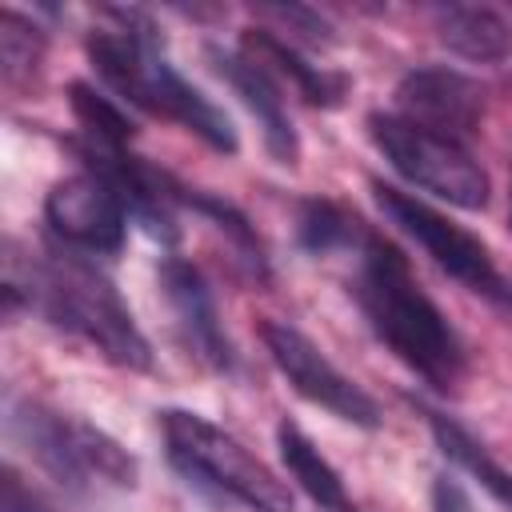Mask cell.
I'll use <instances>...</instances> for the list:
<instances>
[{"instance_id": "4fadbf2b", "label": "cell", "mask_w": 512, "mask_h": 512, "mask_svg": "<svg viewBox=\"0 0 512 512\" xmlns=\"http://www.w3.org/2000/svg\"><path fill=\"white\" fill-rule=\"evenodd\" d=\"M208 64L240 96V104L252 112V120L260 124V136H264L268 156L276 164L292 168L300 160V136H296V124H292V116L284 108V96H280L276 76H268L240 48H220V44H208Z\"/></svg>"}, {"instance_id": "5b68a950", "label": "cell", "mask_w": 512, "mask_h": 512, "mask_svg": "<svg viewBox=\"0 0 512 512\" xmlns=\"http://www.w3.org/2000/svg\"><path fill=\"white\" fill-rule=\"evenodd\" d=\"M156 416H160L164 456L184 476V484H192L196 492L220 504L224 500L240 504L248 512H292L288 484L260 456H252L232 432L216 428L212 420L188 408H164Z\"/></svg>"}, {"instance_id": "2e32d148", "label": "cell", "mask_w": 512, "mask_h": 512, "mask_svg": "<svg viewBox=\"0 0 512 512\" xmlns=\"http://www.w3.org/2000/svg\"><path fill=\"white\" fill-rule=\"evenodd\" d=\"M276 448H280V464L284 472L296 480V488L320 508V512H356V500L348 496L340 472L328 464V456L312 444V436L296 424V420H280L276 424Z\"/></svg>"}, {"instance_id": "ac0fdd59", "label": "cell", "mask_w": 512, "mask_h": 512, "mask_svg": "<svg viewBox=\"0 0 512 512\" xmlns=\"http://www.w3.org/2000/svg\"><path fill=\"white\" fill-rule=\"evenodd\" d=\"M172 200L184 204V208H192V212H200V216L232 244L240 268H244L252 280H260V284L268 280V252H264V240L256 236V228L248 224V216H244L232 200L212 196V192H204V188H192V184H184V180H172Z\"/></svg>"}, {"instance_id": "7a4b0ae2", "label": "cell", "mask_w": 512, "mask_h": 512, "mask_svg": "<svg viewBox=\"0 0 512 512\" xmlns=\"http://www.w3.org/2000/svg\"><path fill=\"white\" fill-rule=\"evenodd\" d=\"M352 256V296L372 336L432 392H456L468 372V348L440 304L420 288L408 256L372 228Z\"/></svg>"}, {"instance_id": "cb8c5ba5", "label": "cell", "mask_w": 512, "mask_h": 512, "mask_svg": "<svg viewBox=\"0 0 512 512\" xmlns=\"http://www.w3.org/2000/svg\"><path fill=\"white\" fill-rule=\"evenodd\" d=\"M0 512H52V508L20 480L16 468H8V472H4V508H0Z\"/></svg>"}, {"instance_id": "8992f818", "label": "cell", "mask_w": 512, "mask_h": 512, "mask_svg": "<svg viewBox=\"0 0 512 512\" xmlns=\"http://www.w3.org/2000/svg\"><path fill=\"white\" fill-rule=\"evenodd\" d=\"M372 148L388 160L392 172H400L408 184L448 200L452 208L480 212L488 208L492 180L480 168V160L468 152V144H456L440 132H428L396 112H368L364 120Z\"/></svg>"}, {"instance_id": "44dd1931", "label": "cell", "mask_w": 512, "mask_h": 512, "mask_svg": "<svg viewBox=\"0 0 512 512\" xmlns=\"http://www.w3.org/2000/svg\"><path fill=\"white\" fill-rule=\"evenodd\" d=\"M44 48H48V32L32 16H24L16 8L0 12V64H4V84L8 88L24 84L40 72Z\"/></svg>"}, {"instance_id": "5bb4252c", "label": "cell", "mask_w": 512, "mask_h": 512, "mask_svg": "<svg viewBox=\"0 0 512 512\" xmlns=\"http://www.w3.org/2000/svg\"><path fill=\"white\" fill-rule=\"evenodd\" d=\"M240 52L248 60H256L268 76H284L292 80V88L304 96V104L312 108H340L352 80L344 72H332V68H320L312 64L292 40L276 36L272 28H244L240 36Z\"/></svg>"}, {"instance_id": "7c38bea8", "label": "cell", "mask_w": 512, "mask_h": 512, "mask_svg": "<svg viewBox=\"0 0 512 512\" xmlns=\"http://www.w3.org/2000/svg\"><path fill=\"white\" fill-rule=\"evenodd\" d=\"M396 116L468 144L484 124V88L456 68H412L396 84Z\"/></svg>"}, {"instance_id": "ba28073f", "label": "cell", "mask_w": 512, "mask_h": 512, "mask_svg": "<svg viewBox=\"0 0 512 512\" xmlns=\"http://www.w3.org/2000/svg\"><path fill=\"white\" fill-rule=\"evenodd\" d=\"M260 340H264L272 364L280 368V376H284L308 404H316V408H324V412H332L336 420L356 424V428H380V424H384L380 404H376L352 376H344L296 324L276 320V316H264Z\"/></svg>"}, {"instance_id": "9c48e42d", "label": "cell", "mask_w": 512, "mask_h": 512, "mask_svg": "<svg viewBox=\"0 0 512 512\" xmlns=\"http://www.w3.org/2000/svg\"><path fill=\"white\" fill-rule=\"evenodd\" d=\"M48 240L80 256H116L124 248L128 208L108 180L80 168L52 184L44 196Z\"/></svg>"}, {"instance_id": "277c9868", "label": "cell", "mask_w": 512, "mask_h": 512, "mask_svg": "<svg viewBox=\"0 0 512 512\" xmlns=\"http://www.w3.org/2000/svg\"><path fill=\"white\" fill-rule=\"evenodd\" d=\"M4 428L76 500L136 488V456L84 416L60 412L32 396H12L4 408Z\"/></svg>"}, {"instance_id": "9a60e30c", "label": "cell", "mask_w": 512, "mask_h": 512, "mask_svg": "<svg viewBox=\"0 0 512 512\" xmlns=\"http://www.w3.org/2000/svg\"><path fill=\"white\" fill-rule=\"evenodd\" d=\"M432 32L448 52L476 64H500L512 56V24L488 4H436Z\"/></svg>"}, {"instance_id": "3957f363", "label": "cell", "mask_w": 512, "mask_h": 512, "mask_svg": "<svg viewBox=\"0 0 512 512\" xmlns=\"http://www.w3.org/2000/svg\"><path fill=\"white\" fill-rule=\"evenodd\" d=\"M104 16L112 24L92 28L84 40V52L96 76L132 108L172 120L212 152L232 156L240 148L232 120L224 116V108H216L192 80H184L168 64L164 36L152 24V16L140 8H104Z\"/></svg>"}, {"instance_id": "ffe728a7", "label": "cell", "mask_w": 512, "mask_h": 512, "mask_svg": "<svg viewBox=\"0 0 512 512\" xmlns=\"http://www.w3.org/2000/svg\"><path fill=\"white\" fill-rule=\"evenodd\" d=\"M68 108L80 124V140L100 144V148H128L136 136V120L112 104L100 88H92L88 80H72L68 84Z\"/></svg>"}, {"instance_id": "8fae6325", "label": "cell", "mask_w": 512, "mask_h": 512, "mask_svg": "<svg viewBox=\"0 0 512 512\" xmlns=\"http://www.w3.org/2000/svg\"><path fill=\"white\" fill-rule=\"evenodd\" d=\"M160 292L168 300V312L176 320V332L188 348V356H196L208 372H236V344L220 320L216 296L208 288V280L200 276V268L184 256H164L156 268Z\"/></svg>"}, {"instance_id": "d6986e66", "label": "cell", "mask_w": 512, "mask_h": 512, "mask_svg": "<svg viewBox=\"0 0 512 512\" xmlns=\"http://www.w3.org/2000/svg\"><path fill=\"white\" fill-rule=\"evenodd\" d=\"M364 220L348 212L340 200L328 196H308L296 212V244L308 256H332V252H356L364 240Z\"/></svg>"}, {"instance_id": "30bf717a", "label": "cell", "mask_w": 512, "mask_h": 512, "mask_svg": "<svg viewBox=\"0 0 512 512\" xmlns=\"http://www.w3.org/2000/svg\"><path fill=\"white\" fill-rule=\"evenodd\" d=\"M72 152L80 156V164L88 172H96L100 180H108L116 188V196L124 200L128 216L160 244H176L180 240V224H176V200H172V180L168 172L152 168L148 160L132 156L128 148H100L88 140H68Z\"/></svg>"}, {"instance_id": "e0dca14e", "label": "cell", "mask_w": 512, "mask_h": 512, "mask_svg": "<svg viewBox=\"0 0 512 512\" xmlns=\"http://www.w3.org/2000/svg\"><path fill=\"white\" fill-rule=\"evenodd\" d=\"M416 408H420V416L428 420V432H432L436 448H440L460 472H468L496 504H504V508L512 512V472H508L460 420H452L448 412H440V408H432V404H424V400H416Z\"/></svg>"}, {"instance_id": "6da1fadb", "label": "cell", "mask_w": 512, "mask_h": 512, "mask_svg": "<svg viewBox=\"0 0 512 512\" xmlns=\"http://www.w3.org/2000/svg\"><path fill=\"white\" fill-rule=\"evenodd\" d=\"M20 308L44 316L52 328L84 340L108 364L152 372V344L140 332L112 276L80 252L48 244L44 256H24L16 240L4 244V312Z\"/></svg>"}, {"instance_id": "7402d4cb", "label": "cell", "mask_w": 512, "mask_h": 512, "mask_svg": "<svg viewBox=\"0 0 512 512\" xmlns=\"http://www.w3.org/2000/svg\"><path fill=\"white\" fill-rule=\"evenodd\" d=\"M256 16L284 24V32H288L292 40H304V44H332V40H336V36H332V24H328L320 12L304 8V4H260Z\"/></svg>"}, {"instance_id": "52a82bcc", "label": "cell", "mask_w": 512, "mask_h": 512, "mask_svg": "<svg viewBox=\"0 0 512 512\" xmlns=\"http://www.w3.org/2000/svg\"><path fill=\"white\" fill-rule=\"evenodd\" d=\"M372 200L376 208L388 216V224H396L404 236H412L448 276H456L468 292L492 300L496 308H512V284L500 276L488 244L468 232L464 224L448 220L444 212H436L432 204H424L420 196L396 188V184H384L372 176Z\"/></svg>"}, {"instance_id": "603a6c76", "label": "cell", "mask_w": 512, "mask_h": 512, "mask_svg": "<svg viewBox=\"0 0 512 512\" xmlns=\"http://www.w3.org/2000/svg\"><path fill=\"white\" fill-rule=\"evenodd\" d=\"M432 512H472V500L452 472L432 476Z\"/></svg>"}, {"instance_id": "d4e9b609", "label": "cell", "mask_w": 512, "mask_h": 512, "mask_svg": "<svg viewBox=\"0 0 512 512\" xmlns=\"http://www.w3.org/2000/svg\"><path fill=\"white\" fill-rule=\"evenodd\" d=\"M508 228H512V212H508Z\"/></svg>"}]
</instances>
